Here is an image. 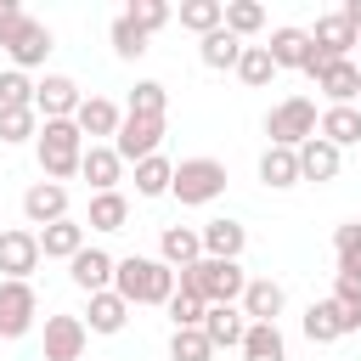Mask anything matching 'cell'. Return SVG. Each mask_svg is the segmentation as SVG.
<instances>
[{"label": "cell", "mask_w": 361, "mask_h": 361, "mask_svg": "<svg viewBox=\"0 0 361 361\" xmlns=\"http://www.w3.org/2000/svg\"><path fill=\"white\" fill-rule=\"evenodd\" d=\"M0 107H34V79L17 73V68H6L0 73Z\"/></svg>", "instance_id": "60d3db41"}, {"label": "cell", "mask_w": 361, "mask_h": 361, "mask_svg": "<svg viewBox=\"0 0 361 361\" xmlns=\"http://www.w3.org/2000/svg\"><path fill=\"white\" fill-rule=\"evenodd\" d=\"M158 141H164V118H135V113H124V124H118V135H113V152H118V164H141V158L158 152Z\"/></svg>", "instance_id": "9c48e42d"}, {"label": "cell", "mask_w": 361, "mask_h": 361, "mask_svg": "<svg viewBox=\"0 0 361 361\" xmlns=\"http://www.w3.org/2000/svg\"><path fill=\"white\" fill-rule=\"evenodd\" d=\"M243 333H248V322H243L237 305H209V310H203V338H209L214 350H237Z\"/></svg>", "instance_id": "cb8c5ba5"}, {"label": "cell", "mask_w": 361, "mask_h": 361, "mask_svg": "<svg viewBox=\"0 0 361 361\" xmlns=\"http://www.w3.org/2000/svg\"><path fill=\"white\" fill-rule=\"evenodd\" d=\"M226 192V164L220 158H180L175 164V180H169V197H180V209H203Z\"/></svg>", "instance_id": "5b68a950"}, {"label": "cell", "mask_w": 361, "mask_h": 361, "mask_svg": "<svg viewBox=\"0 0 361 361\" xmlns=\"http://www.w3.org/2000/svg\"><path fill=\"white\" fill-rule=\"evenodd\" d=\"M68 276H73L79 293H107V288H113V254H102V248H79V254L68 259Z\"/></svg>", "instance_id": "ac0fdd59"}, {"label": "cell", "mask_w": 361, "mask_h": 361, "mask_svg": "<svg viewBox=\"0 0 361 361\" xmlns=\"http://www.w3.org/2000/svg\"><path fill=\"white\" fill-rule=\"evenodd\" d=\"M355 248H361V220H350V226L333 231V254H338V259H350Z\"/></svg>", "instance_id": "ee69618b"}, {"label": "cell", "mask_w": 361, "mask_h": 361, "mask_svg": "<svg viewBox=\"0 0 361 361\" xmlns=\"http://www.w3.org/2000/svg\"><path fill=\"white\" fill-rule=\"evenodd\" d=\"M85 226H90V231H124V226H130V197H124V192H96Z\"/></svg>", "instance_id": "f546056e"}, {"label": "cell", "mask_w": 361, "mask_h": 361, "mask_svg": "<svg viewBox=\"0 0 361 361\" xmlns=\"http://www.w3.org/2000/svg\"><path fill=\"white\" fill-rule=\"evenodd\" d=\"M243 288H248V271L237 259H197L175 271V293H197L203 305H237Z\"/></svg>", "instance_id": "277c9868"}, {"label": "cell", "mask_w": 361, "mask_h": 361, "mask_svg": "<svg viewBox=\"0 0 361 361\" xmlns=\"http://www.w3.org/2000/svg\"><path fill=\"white\" fill-rule=\"evenodd\" d=\"M305 34H310V45H316L322 56H333V62H344V56H350V45H361V34H355L338 11L316 17V28H305Z\"/></svg>", "instance_id": "d6986e66"}, {"label": "cell", "mask_w": 361, "mask_h": 361, "mask_svg": "<svg viewBox=\"0 0 361 361\" xmlns=\"http://www.w3.org/2000/svg\"><path fill=\"white\" fill-rule=\"evenodd\" d=\"M39 271V237L28 226L0 231V282H28Z\"/></svg>", "instance_id": "52a82bcc"}, {"label": "cell", "mask_w": 361, "mask_h": 361, "mask_svg": "<svg viewBox=\"0 0 361 361\" xmlns=\"http://www.w3.org/2000/svg\"><path fill=\"white\" fill-rule=\"evenodd\" d=\"M0 51L11 56L17 73H28V68H39V62L56 51V39H51V28H45L39 17H28L17 0H6V6H0Z\"/></svg>", "instance_id": "7a4b0ae2"}, {"label": "cell", "mask_w": 361, "mask_h": 361, "mask_svg": "<svg viewBox=\"0 0 361 361\" xmlns=\"http://www.w3.org/2000/svg\"><path fill=\"white\" fill-rule=\"evenodd\" d=\"M293 158H299V180H338V169H344V152L338 147H327L322 135H310L305 147H293Z\"/></svg>", "instance_id": "e0dca14e"}, {"label": "cell", "mask_w": 361, "mask_h": 361, "mask_svg": "<svg viewBox=\"0 0 361 361\" xmlns=\"http://www.w3.org/2000/svg\"><path fill=\"white\" fill-rule=\"evenodd\" d=\"M248 90H265L271 79H276V68H271V56H265V45H243V56H237V68H231Z\"/></svg>", "instance_id": "e575fe53"}, {"label": "cell", "mask_w": 361, "mask_h": 361, "mask_svg": "<svg viewBox=\"0 0 361 361\" xmlns=\"http://www.w3.org/2000/svg\"><path fill=\"white\" fill-rule=\"evenodd\" d=\"M39 316L34 282H0V338H23Z\"/></svg>", "instance_id": "ba28073f"}, {"label": "cell", "mask_w": 361, "mask_h": 361, "mask_svg": "<svg viewBox=\"0 0 361 361\" xmlns=\"http://www.w3.org/2000/svg\"><path fill=\"white\" fill-rule=\"evenodd\" d=\"M259 180H265L271 192L299 186V158H293L288 147H265V152H259Z\"/></svg>", "instance_id": "f1b7e54d"}, {"label": "cell", "mask_w": 361, "mask_h": 361, "mask_svg": "<svg viewBox=\"0 0 361 361\" xmlns=\"http://www.w3.org/2000/svg\"><path fill=\"white\" fill-rule=\"evenodd\" d=\"M316 102L310 96H288V102H276L271 113H265V135H271V147H305L310 135H316Z\"/></svg>", "instance_id": "8992f818"}, {"label": "cell", "mask_w": 361, "mask_h": 361, "mask_svg": "<svg viewBox=\"0 0 361 361\" xmlns=\"http://www.w3.org/2000/svg\"><path fill=\"white\" fill-rule=\"evenodd\" d=\"M344 333H361V322H350L333 299H316V305L305 310V338H310V344H338Z\"/></svg>", "instance_id": "2e32d148"}, {"label": "cell", "mask_w": 361, "mask_h": 361, "mask_svg": "<svg viewBox=\"0 0 361 361\" xmlns=\"http://www.w3.org/2000/svg\"><path fill=\"white\" fill-rule=\"evenodd\" d=\"M73 124H79L85 147H102V141H113V135H118L124 113H118V102H107V96H85V102H79V113H73Z\"/></svg>", "instance_id": "30bf717a"}, {"label": "cell", "mask_w": 361, "mask_h": 361, "mask_svg": "<svg viewBox=\"0 0 361 361\" xmlns=\"http://www.w3.org/2000/svg\"><path fill=\"white\" fill-rule=\"evenodd\" d=\"M237 355H243V361H288L282 327H276V322H248V333H243Z\"/></svg>", "instance_id": "4316f807"}, {"label": "cell", "mask_w": 361, "mask_h": 361, "mask_svg": "<svg viewBox=\"0 0 361 361\" xmlns=\"http://www.w3.org/2000/svg\"><path fill=\"white\" fill-rule=\"evenodd\" d=\"M34 158L45 169V180H73L79 175V158H85V135L73 118H39V135H34Z\"/></svg>", "instance_id": "3957f363"}, {"label": "cell", "mask_w": 361, "mask_h": 361, "mask_svg": "<svg viewBox=\"0 0 361 361\" xmlns=\"http://www.w3.org/2000/svg\"><path fill=\"white\" fill-rule=\"evenodd\" d=\"M355 107H361V102H355Z\"/></svg>", "instance_id": "c3c4849f"}, {"label": "cell", "mask_w": 361, "mask_h": 361, "mask_svg": "<svg viewBox=\"0 0 361 361\" xmlns=\"http://www.w3.org/2000/svg\"><path fill=\"white\" fill-rule=\"evenodd\" d=\"M169 180H175V164H169L164 152H152V158L135 164V192H141V197H164Z\"/></svg>", "instance_id": "1f68e13d"}, {"label": "cell", "mask_w": 361, "mask_h": 361, "mask_svg": "<svg viewBox=\"0 0 361 361\" xmlns=\"http://www.w3.org/2000/svg\"><path fill=\"white\" fill-rule=\"evenodd\" d=\"M197 243H203V259H243L248 226L243 220H209V226H197Z\"/></svg>", "instance_id": "5bb4252c"}, {"label": "cell", "mask_w": 361, "mask_h": 361, "mask_svg": "<svg viewBox=\"0 0 361 361\" xmlns=\"http://www.w3.org/2000/svg\"><path fill=\"white\" fill-rule=\"evenodd\" d=\"M39 135V113L34 107H0V141L17 147V141H34Z\"/></svg>", "instance_id": "8d00e7d4"}, {"label": "cell", "mask_w": 361, "mask_h": 361, "mask_svg": "<svg viewBox=\"0 0 361 361\" xmlns=\"http://www.w3.org/2000/svg\"><path fill=\"white\" fill-rule=\"evenodd\" d=\"M214 344L203 338V327H175L169 333V361H209Z\"/></svg>", "instance_id": "74e56055"}, {"label": "cell", "mask_w": 361, "mask_h": 361, "mask_svg": "<svg viewBox=\"0 0 361 361\" xmlns=\"http://www.w3.org/2000/svg\"><path fill=\"white\" fill-rule=\"evenodd\" d=\"M197 56H203V68H237V56H243V39L237 34H226V28H214V34H203L197 39Z\"/></svg>", "instance_id": "4dcf8cb0"}, {"label": "cell", "mask_w": 361, "mask_h": 361, "mask_svg": "<svg viewBox=\"0 0 361 361\" xmlns=\"http://www.w3.org/2000/svg\"><path fill=\"white\" fill-rule=\"evenodd\" d=\"M79 175L90 180V192H118V180H124V164H118L113 141H102V147H85V158H79Z\"/></svg>", "instance_id": "ffe728a7"}, {"label": "cell", "mask_w": 361, "mask_h": 361, "mask_svg": "<svg viewBox=\"0 0 361 361\" xmlns=\"http://www.w3.org/2000/svg\"><path fill=\"white\" fill-rule=\"evenodd\" d=\"M107 39H113V51H118L124 62H135V56H147V34H141V28H135V23L124 17V11L113 17V28H107Z\"/></svg>", "instance_id": "f35d334b"}, {"label": "cell", "mask_w": 361, "mask_h": 361, "mask_svg": "<svg viewBox=\"0 0 361 361\" xmlns=\"http://www.w3.org/2000/svg\"><path fill=\"white\" fill-rule=\"evenodd\" d=\"M124 17H130V23H135L147 39H152V34L169 23V6H164V0H130V6H124Z\"/></svg>", "instance_id": "ab89813d"}, {"label": "cell", "mask_w": 361, "mask_h": 361, "mask_svg": "<svg viewBox=\"0 0 361 361\" xmlns=\"http://www.w3.org/2000/svg\"><path fill=\"white\" fill-rule=\"evenodd\" d=\"M158 259H164L169 271H186V265H197V259H203V243H197V231H192V226H164V237H158Z\"/></svg>", "instance_id": "d4e9b609"}, {"label": "cell", "mask_w": 361, "mask_h": 361, "mask_svg": "<svg viewBox=\"0 0 361 361\" xmlns=\"http://www.w3.org/2000/svg\"><path fill=\"white\" fill-rule=\"evenodd\" d=\"M338 17H344L355 34H361V0H344V6H338Z\"/></svg>", "instance_id": "f6af8a7d"}, {"label": "cell", "mask_w": 361, "mask_h": 361, "mask_svg": "<svg viewBox=\"0 0 361 361\" xmlns=\"http://www.w3.org/2000/svg\"><path fill=\"white\" fill-rule=\"evenodd\" d=\"M23 220H28V226L68 220V186H56V180H34V186L23 192Z\"/></svg>", "instance_id": "4fadbf2b"}, {"label": "cell", "mask_w": 361, "mask_h": 361, "mask_svg": "<svg viewBox=\"0 0 361 361\" xmlns=\"http://www.w3.org/2000/svg\"><path fill=\"white\" fill-rule=\"evenodd\" d=\"M85 344V316H45V361H79Z\"/></svg>", "instance_id": "7c38bea8"}, {"label": "cell", "mask_w": 361, "mask_h": 361, "mask_svg": "<svg viewBox=\"0 0 361 361\" xmlns=\"http://www.w3.org/2000/svg\"><path fill=\"white\" fill-rule=\"evenodd\" d=\"M113 293L135 310V305H169L175 299V271L164 259H147V254H124L113 259Z\"/></svg>", "instance_id": "6da1fadb"}, {"label": "cell", "mask_w": 361, "mask_h": 361, "mask_svg": "<svg viewBox=\"0 0 361 361\" xmlns=\"http://www.w3.org/2000/svg\"><path fill=\"white\" fill-rule=\"evenodd\" d=\"M327 299H333V305H338V310H344L350 322H361V276H344V271H338V276H333V293H327Z\"/></svg>", "instance_id": "b9f144b4"}, {"label": "cell", "mask_w": 361, "mask_h": 361, "mask_svg": "<svg viewBox=\"0 0 361 361\" xmlns=\"http://www.w3.org/2000/svg\"><path fill=\"white\" fill-rule=\"evenodd\" d=\"M316 90L327 96V107H355V102H361V68L344 56V62H333V68L316 79Z\"/></svg>", "instance_id": "44dd1931"}, {"label": "cell", "mask_w": 361, "mask_h": 361, "mask_svg": "<svg viewBox=\"0 0 361 361\" xmlns=\"http://www.w3.org/2000/svg\"><path fill=\"white\" fill-rule=\"evenodd\" d=\"M79 102H85V96H79V85H73L68 73H45V79L34 85V113H39V118H73Z\"/></svg>", "instance_id": "8fae6325"}, {"label": "cell", "mask_w": 361, "mask_h": 361, "mask_svg": "<svg viewBox=\"0 0 361 361\" xmlns=\"http://www.w3.org/2000/svg\"><path fill=\"white\" fill-rule=\"evenodd\" d=\"M282 305H288V293H282V282H271V276H248V288H243V299H237L243 322H276Z\"/></svg>", "instance_id": "9a60e30c"}, {"label": "cell", "mask_w": 361, "mask_h": 361, "mask_svg": "<svg viewBox=\"0 0 361 361\" xmlns=\"http://www.w3.org/2000/svg\"><path fill=\"white\" fill-rule=\"evenodd\" d=\"M164 107H169V90H164L158 79H135V90H130V107H124V113H135V118H164Z\"/></svg>", "instance_id": "d590c367"}, {"label": "cell", "mask_w": 361, "mask_h": 361, "mask_svg": "<svg viewBox=\"0 0 361 361\" xmlns=\"http://www.w3.org/2000/svg\"><path fill=\"white\" fill-rule=\"evenodd\" d=\"M164 310H169V322H175V327H203V310H209V305H203L197 293H175Z\"/></svg>", "instance_id": "7bdbcfd3"}, {"label": "cell", "mask_w": 361, "mask_h": 361, "mask_svg": "<svg viewBox=\"0 0 361 361\" xmlns=\"http://www.w3.org/2000/svg\"><path fill=\"white\" fill-rule=\"evenodd\" d=\"M338 271H344V276H361V248H355L350 259H338Z\"/></svg>", "instance_id": "bcb514c9"}, {"label": "cell", "mask_w": 361, "mask_h": 361, "mask_svg": "<svg viewBox=\"0 0 361 361\" xmlns=\"http://www.w3.org/2000/svg\"><path fill=\"white\" fill-rule=\"evenodd\" d=\"M305 51H310V34H305V28H271L265 56H271L276 73H282V68H305Z\"/></svg>", "instance_id": "83f0119b"}, {"label": "cell", "mask_w": 361, "mask_h": 361, "mask_svg": "<svg viewBox=\"0 0 361 361\" xmlns=\"http://www.w3.org/2000/svg\"><path fill=\"white\" fill-rule=\"evenodd\" d=\"M39 237V259H73L79 248H85V226L68 214V220H51V226H39L34 231Z\"/></svg>", "instance_id": "7402d4cb"}, {"label": "cell", "mask_w": 361, "mask_h": 361, "mask_svg": "<svg viewBox=\"0 0 361 361\" xmlns=\"http://www.w3.org/2000/svg\"><path fill=\"white\" fill-rule=\"evenodd\" d=\"M124 322H130V305L107 288V293H90V305H85V333H102V338H113V333H124Z\"/></svg>", "instance_id": "603a6c76"}, {"label": "cell", "mask_w": 361, "mask_h": 361, "mask_svg": "<svg viewBox=\"0 0 361 361\" xmlns=\"http://www.w3.org/2000/svg\"><path fill=\"white\" fill-rule=\"evenodd\" d=\"M220 23H226V0H186V6H180V28H192L197 39L214 34Z\"/></svg>", "instance_id": "d6a6232c"}, {"label": "cell", "mask_w": 361, "mask_h": 361, "mask_svg": "<svg viewBox=\"0 0 361 361\" xmlns=\"http://www.w3.org/2000/svg\"><path fill=\"white\" fill-rule=\"evenodd\" d=\"M316 135L327 141V147H355L361 141V107H322V118H316Z\"/></svg>", "instance_id": "484cf974"}, {"label": "cell", "mask_w": 361, "mask_h": 361, "mask_svg": "<svg viewBox=\"0 0 361 361\" xmlns=\"http://www.w3.org/2000/svg\"><path fill=\"white\" fill-rule=\"evenodd\" d=\"M220 28L237 34V39H248V34L265 28V6H259V0H226V23H220Z\"/></svg>", "instance_id": "836d02e7"}, {"label": "cell", "mask_w": 361, "mask_h": 361, "mask_svg": "<svg viewBox=\"0 0 361 361\" xmlns=\"http://www.w3.org/2000/svg\"><path fill=\"white\" fill-rule=\"evenodd\" d=\"M0 6H6V0H0Z\"/></svg>", "instance_id": "7dc6e473"}]
</instances>
